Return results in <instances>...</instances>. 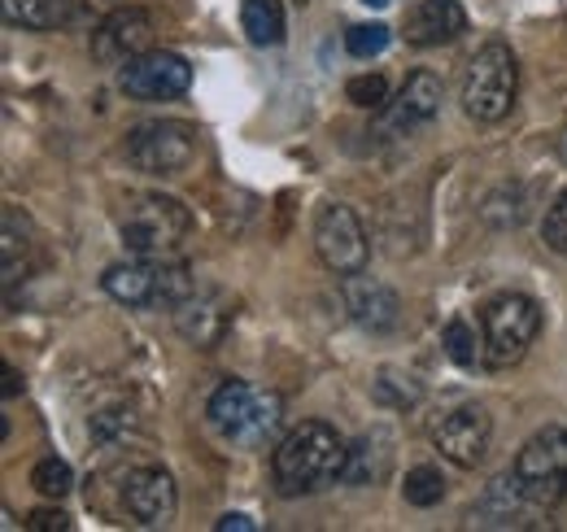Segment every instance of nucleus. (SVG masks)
Returning a JSON list of instances; mask_svg holds the SVG:
<instances>
[{"instance_id": "nucleus-12", "label": "nucleus", "mask_w": 567, "mask_h": 532, "mask_svg": "<svg viewBox=\"0 0 567 532\" xmlns=\"http://www.w3.org/2000/svg\"><path fill=\"white\" fill-rule=\"evenodd\" d=\"M153 44V18L144 9H114L92 31V58L105 66H127Z\"/></svg>"}, {"instance_id": "nucleus-30", "label": "nucleus", "mask_w": 567, "mask_h": 532, "mask_svg": "<svg viewBox=\"0 0 567 532\" xmlns=\"http://www.w3.org/2000/svg\"><path fill=\"white\" fill-rule=\"evenodd\" d=\"M214 529H218V532H231V529H236V532H254L258 524H254L249 515H223V520H218Z\"/></svg>"}, {"instance_id": "nucleus-33", "label": "nucleus", "mask_w": 567, "mask_h": 532, "mask_svg": "<svg viewBox=\"0 0 567 532\" xmlns=\"http://www.w3.org/2000/svg\"><path fill=\"white\" fill-rule=\"evenodd\" d=\"M297 4H306V0H297Z\"/></svg>"}, {"instance_id": "nucleus-15", "label": "nucleus", "mask_w": 567, "mask_h": 532, "mask_svg": "<svg viewBox=\"0 0 567 532\" xmlns=\"http://www.w3.org/2000/svg\"><path fill=\"white\" fill-rule=\"evenodd\" d=\"M171 315H175V328H179L184 340H193L197 349H214L227 336L236 310L218 288H193Z\"/></svg>"}, {"instance_id": "nucleus-17", "label": "nucleus", "mask_w": 567, "mask_h": 532, "mask_svg": "<svg viewBox=\"0 0 567 532\" xmlns=\"http://www.w3.org/2000/svg\"><path fill=\"white\" fill-rule=\"evenodd\" d=\"M467 31V13L458 0H420L411 13H406V40L432 49V44H450Z\"/></svg>"}, {"instance_id": "nucleus-4", "label": "nucleus", "mask_w": 567, "mask_h": 532, "mask_svg": "<svg viewBox=\"0 0 567 532\" xmlns=\"http://www.w3.org/2000/svg\"><path fill=\"white\" fill-rule=\"evenodd\" d=\"M101 288L118 301V306H136V310H148V306H166L175 310L193 288V270L175 258H132V263L110 266L101 275Z\"/></svg>"}, {"instance_id": "nucleus-31", "label": "nucleus", "mask_w": 567, "mask_h": 532, "mask_svg": "<svg viewBox=\"0 0 567 532\" xmlns=\"http://www.w3.org/2000/svg\"><path fill=\"white\" fill-rule=\"evenodd\" d=\"M13 393H18V371L4 367V398H13Z\"/></svg>"}, {"instance_id": "nucleus-8", "label": "nucleus", "mask_w": 567, "mask_h": 532, "mask_svg": "<svg viewBox=\"0 0 567 532\" xmlns=\"http://www.w3.org/2000/svg\"><path fill=\"white\" fill-rule=\"evenodd\" d=\"M197 127L179 123V119H162V123H144L127 135V162L153 175V180H179L193 162H197Z\"/></svg>"}, {"instance_id": "nucleus-28", "label": "nucleus", "mask_w": 567, "mask_h": 532, "mask_svg": "<svg viewBox=\"0 0 567 532\" xmlns=\"http://www.w3.org/2000/svg\"><path fill=\"white\" fill-rule=\"evenodd\" d=\"M542 236H546V245H550L555 254H567V193H559L555 205L546 209V227H542Z\"/></svg>"}, {"instance_id": "nucleus-20", "label": "nucleus", "mask_w": 567, "mask_h": 532, "mask_svg": "<svg viewBox=\"0 0 567 532\" xmlns=\"http://www.w3.org/2000/svg\"><path fill=\"white\" fill-rule=\"evenodd\" d=\"M9 13L27 31H62L79 18V0H9Z\"/></svg>"}, {"instance_id": "nucleus-5", "label": "nucleus", "mask_w": 567, "mask_h": 532, "mask_svg": "<svg viewBox=\"0 0 567 532\" xmlns=\"http://www.w3.org/2000/svg\"><path fill=\"white\" fill-rule=\"evenodd\" d=\"M515 92H519V66H515V53L506 44H485L467 70H463V114L476 119V123H502L515 105Z\"/></svg>"}, {"instance_id": "nucleus-22", "label": "nucleus", "mask_w": 567, "mask_h": 532, "mask_svg": "<svg viewBox=\"0 0 567 532\" xmlns=\"http://www.w3.org/2000/svg\"><path fill=\"white\" fill-rule=\"evenodd\" d=\"M441 345L445 354L458 362V367H476L485 358V340L476 336V324L472 319H450L445 332H441Z\"/></svg>"}, {"instance_id": "nucleus-14", "label": "nucleus", "mask_w": 567, "mask_h": 532, "mask_svg": "<svg viewBox=\"0 0 567 532\" xmlns=\"http://www.w3.org/2000/svg\"><path fill=\"white\" fill-rule=\"evenodd\" d=\"M123 507L127 515L144 524V529H166L179 511V493H175V480L162 471V467H141L127 475L123 484Z\"/></svg>"}, {"instance_id": "nucleus-16", "label": "nucleus", "mask_w": 567, "mask_h": 532, "mask_svg": "<svg viewBox=\"0 0 567 532\" xmlns=\"http://www.w3.org/2000/svg\"><path fill=\"white\" fill-rule=\"evenodd\" d=\"M341 297H346L350 319H354L358 328H367V332H393L398 319H402V301H398V293H393L389 284L362 275V270H358V275H346Z\"/></svg>"}, {"instance_id": "nucleus-32", "label": "nucleus", "mask_w": 567, "mask_h": 532, "mask_svg": "<svg viewBox=\"0 0 567 532\" xmlns=\"http://www.w3.org/2000/svg\"><path fill=\"white\" fill-rule=\"evenodd\" d=\"M362 4H371V9H384V4H389V0H362Z\"/></svg>"}, {"instance_id": "nucleus-18", "label": "nucleus", "mask_w": 567, "mask_h": 532, "mask_svg": "<svg viewBox=\"0 0 567 532\" xmlns=\"http://www.w3.org/2000/svg\"><path fill=\"white\" fill-rule=\"evenodd\" d=\"M537 507L515 489V480H511V471L489 484V493L481 498V507H476V520L481 524H494V529H519L524 524V515H533Z\"/></svg>"}, {"instance_id": "nucleus-7", "label": "nucleus", "mask_w": 567, "mask_h": 532, "mask_svg": "<svg viewBox=\"0 0 567 532\" xmlns=\"http://www.w3.org/2000/svg\"><path fill=\"white\" fill-rule=\"evenodd\" d=\"M481 332H485V362L511 367L542 332V306L524 293H502L481 310Z\"/></svg>"}, {"instance_id": "nucleus-13", "label": "nucleus", "mask_w": 567, "mask_h": 532, "mask_svg": "<svg viewBox=\"0 0 567 532\" xmlns=\"http://www.w3.org/2000/svg\"><path fill=\"white\" fill-rule=\"evenodd\" d=\"M384 114V135H415L441 114V79L432 70L406 74V83L398 88V96H389Z\"/></svg>"}, {"instance_id": "nucleus-19", "label": "nucleus", "mask_w": 567, "mask_h": 532, "mask_svg": "<svg viewBox=\"0 0 567 532\" xmlns=\"http://www.w3.org/2000/svg\"><path fill=\"white\" fill-rule=\"evenodd\" d=\"M393 463V450H389V437L384 432H367L350 446V463H346V480L350 484H371L380 480Z\"/></svg>"}, {"instance_id": "nucleus-25", "label": "nucleus", "mask_w": 567, "mask_h": 532, "mask_svg": "<svg viewBox=\"0 0 567 532\" xmlns=\"http://www.w3.org/2000/svg\"><path fill=\"white\" fill-rule=\"evenodd\" d=\"M346 49L354 53V58H375V53H384L389 49V27L384 22H358L346 31Z\"/></svg>"}, {"instance_id": "nucleus-24", "label": "nucleus", "mask_w": 567, "mask_h": 532, "mask_svg": "<svg viewBox=\"0 0 567 532\" xmlns=\"http://www.w3.org/2000/svg\"><path fill=\"white\" fill-rule=\"evenodd\" d=\"M402 498L411 502V507H436L441 498H445V475L436 471V467H411L406 471V484H402Z\"/></svg>"}, {"instance_id": "nucleus-6", "label": "nucleus", "mask_w": 567, "mask_h": 532, "mask_svg": "<svg viewBox=\"0 0 567 532\" xmlns=\"http://www.w3.org/2000/svg\"><path fill=\"white\" fill-rule=\"evenodd\" d=\"M515 489L537 507L550 511L567 498V432L564 428H542L533 441H524V450L511 463Z\"/></svg>"}, {"instance_id": "nucleus-23", "label": "nucleus", "mask_w": 567, "mask_h": 532, "mask_svg": "<svg viewBox=\"0 0 567 532\" xmlns=\"http://www.w3.org/2000/svg\"><path fill=\"white\" fill-rule=\"evenodd\" d=\"M31 484H35V493L40 498H53V502H62L66 493L74 489V471H71V463L66 459H40L35 463V471H31Z\"/></svg>"}, {"instance_id": "nucleus-2", "label": "nucleus", "mask_w": 567, "mask_h": 532, "mask_svg": "<svg viewBox=\"0 0 567 532\" xmlns=\"http://www.w3.org/2000/svg\"><path fill=\"white\" fill-rule=\"evenodd\" d=\"M214 437L236 450H267L280 446L284 432V398L271 389H254L245 380H223L206 406Z\"/></svg>"}, {"instance_id": "nucleus-27", "label": "nucleus", "mask_w": 567, "mask_h": 532, "mask_svg": "<svg viewBox=\"0 0 567 532\" xmlns=\"http://www.w3.org/2000/svg\"><path fill=\"white\" fill-rule=\"evenodd\" d=\"M18 254H27V223H18V209H4V279H18Z\"/></svg>"}, {"instance_id": "nucleus-26", "label": "nucleus", "mask_w": 567, "mask_h": 532, "mask_svg": "<svg viewBox=\"0 0 567 532\" xmlns=\"http://www.w3.org/2000/svg\"><path fill=\"white\" fill-rule=\"evenodd\" d=\"M346 96L358 110H384L389 105V83H384V74H354L346 83Z\"/></svg>"}, {"instance_id": "nucleus-10", "label": "nucleus", "mask_w": 567, "mask_h": 532, "mask_svg": "<svg viewBox=\"0 0 567 532\" xmlns=\"http://www.w3.org/2000/svg\"><path fill=\"white\" fill-rule=\"evenodd\" d=\"M494 441V419L481 401H463L450 415L436 419L432 428V446L441 450V459H450L454 467H481Z\"/></svg>"}, {"instance_id": "nucleus-3", "label": "nucleus", "mask_w": 567, "mask_h": 532, "mask_svg": "<svg viewBox=\"0 0 567 532\" xmlns=\"http://www.w3.org/2000/svg\"><path fill=\"white\" fill-rule=\"evenodd\" d=\"M193 232L188 205L166 193H141L118 214V236L136 258H175Z\"/></svg>"}, {"instance_id": "nucleus-29", "label": "nucleus", "mask_w": 567, "mask_h": 532, "mask_svg": "<svg viewBox=\"0 0 567 532\" xmlns=\"http://www.w3.org/2000/svg\"><path fill=\"white\" fill-rule=\"evenodd\" d=\"M27 529L31 532H66L71 529V515L66 511H53V507H40L27 515Z\"/></svg>"}, {"instance_id": "nucleus-9", "label": "nucleus", "mask_w": 567, "mask_h": 532, "mask_svg": "<svg viewBox=\"0 0 567 532\" xmlns=\"http://www.w3.org/2000/svg\"><path fill=\"white\" fill-rule=\"evenodd\" d=\"M315 254L332 275H358L367 266L371 245H367V232H362V223H358L350 205H341V201L319 205V214H315Z\"/></svg>"}, {"instance_id": "nucleus-1", "label": "nucleus", "mask_w": 567, "mask_h": 532, "mask_svg": "<svg viewBox=\"0 0 567 532\" xmlns=\"http://www.w3.org/2000/svg\"><path fill=\"white\" fill-rule=\"evenodd\" d=\"M346 463H350V446L337 437V428L323 419H306L288 437H280L271 454V480L280 498H306L346 480Z\"/></svg>"}, {"instance_id": "nucleus-21", "label": "nucleus", "mask_w": 567, "mask_h": 532, "mask_svg": "<svg viewBox=\"0 0 567 532\" xmlns=\"http://www.w3.org/2000/svg\"><path fill=\"white\" fill-rule=\"evenodd\" d=\"M240 27L249 35V44L258 49H276L284 40V4L280 0H245L240 4Z\"/></svg>"}, {"instance_id": "nucleus-11", "label": "nucleus", "mask_w": 567, "mask_h": 532, "mask_svg": "<svg viewBox=\"0 0 567 532\" xmlns=\"http://www.w3.org/2000/svg\"><path fill=\"white\" fill-rule=\"evenodd\" d=\"M118 83H123V92L136 96V101H175V96H184V92L193 88V66H188L179 53H166V49L157 53V49H148L136 62L123 66Z\"/></svg>"}]
</instances>
